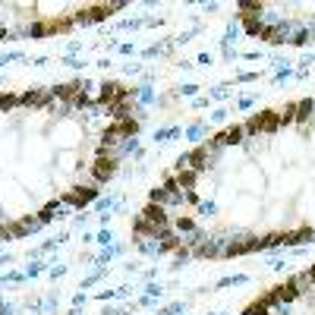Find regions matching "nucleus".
Masks as SVG:
<instances>
[{
	"instance_id": "1",
	"label": "nucleus",
	"mask_w": 315,
	"mask_h": 315,
	"mask_svg": "<svg viewBox=\"0 0 315 315\" xmlns=\"http://www.w3.org/2000/svg\"><path fill=\"white\" fill-rule=\"evenodd\" d=\"M114 170H117L114 158H98V161H95V180H110Z\"/></svg>"
},
{
	"instance_id": "2",
	"label": "nucleus",
	"mask_w": 315,
	"mask_h": 315,
	"mask_svg": "<svg viewBox=\"0 0 315 315\" xmlns=\"http://www.w3.org/2000/svg\"><path fill=\"white\" fill-rule=\"evenodd\" d=\"M142 217H145V221H152V227H155V230H161L164 224H167V214H164V211H161V205H155V202L145 208V211H142Z\"/></svg>"
},
{
	"instance_id": "3",
	"label": "nucleus",
	"mask_w": 315,
	"mask_h": 315,
	"mask_svg": "<svg viewBox=\"0 0 315 315\" xmlns=\"http://www.w3.org/2000/svg\"><path fill=\"white\" fill-rule=\"evenodd\" d=\"M239 139H243V126H230V130H224L221 136L214 139V145H236Z\"/></svg>"
},
{
	"instance_id": "4",
	"label": "nucleus",
	"mask_w": 315,
	"mask_h": 315,
	"mask_svg": "<svg viewBox=\"0 0 315 315\" xmlns=\"http://www.w3.org/2000/svg\"><path fill=\"white\" fill-rule=\"evenodd\" d=\"M101 101H126V92H123L120 85H114V82H110V85H104Z\"/></svg>"
},
{
	"instance_id": "5",
	"label": "nucleus",
	"mask_w": 315,
	"mask_h": 315,
	"mask_svg": "<svg viewBox=\"0 0 315 315\" xmlns=\"http://www.w3.org/2000/svg\"><path fill=\"white\" fill-rule=\"evenodd\" d=\"M70 205H85V202H92L95 199V189H76V192H70Z\"/></svg>"
},
{
	"instance_id": "6",
	"label": "nucleus",
	"mask_w": 315,
	"mask_h": 315,
	"mask_svg": "<svg viewBox=\"0 0 315 315\" xmlns=\"http://www.w3.org/2000/svg\"><path fill=\"white\" fill-rule=\"evenodd\" d=\"M196 183V170H177V186H186V189H189V186Z\"/></svg>"
},
{
	"instance_id": "7",
	"label": "nucleus",
	"mask_w": 315,
	"mask_h": 315,
	"mask_svg": "<svg viewBox=\"0 0 315 315\" xmlns=\"http://www.w3.org/2000/svg\"><path fill=\"white\" fill-rule=\"evenodd\" d=\"M76 88L79 85H60V88H54V92L60 95V98H76Z\"/></svg>"
},
{
	"instance_id": "8",
	"label": "nucleus",
	"mask_w": 315,
	"mask_h": 315,
	"mask_svg": "<svg viewBox=\"0 0 315 315\" xmlns=\"http://www.w3.org/2000/svg\"><path fill=\"white\" fill-rule=\"evenodd\" d=\"M177 230H180V234H183V230L189 234V230H196V224H192L189 217H180V221H177Z\"/></svg>"
},
{
	"instance_id": "9",
	"label": "nucleus",
	"mask_w": 315,
	"mask_h": 315,
	"mask_svg": "<svg viewBox=\"0 0 315 315\" xmlns=\"http://www.w3.org/2000/svg\"><path fill=\"white\" fill-rule=\"evenodd\" d=\"M152 202H155V205L167 202V189H152Z\"/></svg>"
},
{
	"instance_id": "10",
	"label": "nucleus",
	"mask_w": 315,
	"mask_h": 315,
	"mask_svg": "<svg viewBox=\"0 0 315 315\" xmlns=\"http://www.w3.org/2000/svg\"><path fill=\"white\" fill-rule=\"evenodd\" d=\"M306 281H312V284H315V268H312V271H309V274H306Z\"/></svg>"
}]
</instances>
